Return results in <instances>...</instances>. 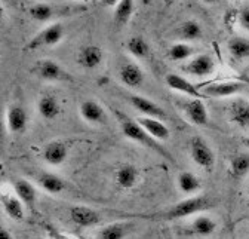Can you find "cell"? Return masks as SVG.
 <instances>
[{
  "label": "cell",
  "mask_w": 249,
  "mask_h": 239,
  "mask_svg": "<svg viewBox=\"0 0 249 239\" xmlns=\"http://www.w3.org/2000/svg\"><path fill=\"white\" fill-rule=\"evenodd\" d=\"M215 203H216V201L212 199L209 195H196V196L182 199V201L171 205L169 208H165V210L148 213V214H137L135 217H141V219L150 220V221H175L179 219L203 214L205 211L213 208Z\"/></svg>",
  "instance_id": "obj_1"
},
{
  "label": "cell",
  "mask_w": 249,
  "mask_h": 239,
  "mask_svg": "<svg viewBox=\"0 0 249 239\" xmlns=\"http://www.w3.org/2000/svg\"><path fill=\"white\" fill-rule=\"evenodd\" d=\"M111 111H113V114L116 117V121L119 122L122 134L126 137L128 140L150 148L151 152L158 153L159 156H162L163 159L169 161L171 164H175V159H174V156L171 155V152L168 150V148L163 147L158 140H154L153 137H150L145 132V129L138 124L137 119H132L126 113H123V111H120V110H117L114 107H111Z\"/></svg>",
  "instance_id": "obj_2"
},
{
  "label": "cell",
  "mask_w": 249,
  "mask_h": 239,
  "mask_svg": "<svg viewBox=\"0 0 249 239\" xmlns=\"http://www.w3.org/2000/svg\"><path fill=\"white\" fill-rule=\"evenodd\" d=\"M64 27L61 24H51L48 27H45L43 30L37 35H35L31 37L27 45H25V51L27 52H35V51H39V49H43V48H51V46H55L58 45L62 39H64Z\"/></svg>",
  "instance_id": "obj_3"
},
{
  "label": "cell",
  "mask_w": 249,
  "mask_h": 239,
  "mask_svg": "<svg viewBox=\"0 0 249 239\" xmlns=\"http://www.w3.org/2000/svg\"><path fill=\"white\" fill-rule=\"evenodd\" d=\"M85 6H55L48 3H36L28 8V14L35 21L39 22H48L56 17H69L77 12L85 11Z\"/></svg>",
  "instance_id": "obj_4"
},
{
  "label": "cell",
  "mask_w": 249,
  "mask_h": 239,
  "mask_svg": "<svg viewBox=\"0 0 249 239\" xmlns=\"http://www.w3.org/2000/svg\"><path fill=\"white\" fill-rule=\"evenodd\" d=\"M33 73L46 82H73V76L56 61L49 58L39 59L33 67Z\"/></svg>",
  "instance_id": "obj_5"
},
{
  "label": "cell",
  "mask_w": 249,
  "mask_h": 239,
  "mask_svg": "<svg viewBox=\"0 0 249 239\" xmlns=\"http://www.w3.org/2000/svg\"><path fill=\"white\" fill-rule=\"evenodd\" d=\"M190 148V156L193 162L200 166L205 171H212L215 166V152L212 150V147L208 144V141L199 135L193 137L189 144Z\"/></svg>",
  "instance_id": "obj_6"
},
{
  "label": "cell",
  "mask_w": 249,
  "mask_h": 239,
  "mask_svg": "<svg viewBox=\"0 0 249 239\" xmlns=\"http://www.w3.org/2000/svg\"><path fill=\"white\" fill-rule=\"evenodd\" d=\"M248 88L245 82L240 80H226V82H218L211 83L202 89V92L206 98H229L233 95H237L243 92Z\"/></svg>",
  "instance_id": "obj_7"
},
{
  "label": "cell",
  "mask_w": 249,
  "mask_h": 239,
  "mask_svg": "<svg viewBox=\"0 0 249 239\" xmlns=\"http://www.w3.org/2000/svg\"><path fill=\"white\" fill-rule=\"evenodd\" d=\"M181 110L192 124L197 127H211V117L203 100L193 98L189 101H184L181 103Z\"/></svg>",
  "instance_id": "obj_8"
},
{
  "label": "cell",
  "mask_w": 249,
  "mask_h": 239,
  "mask_svg": "<svg viewBox=\"0 0 249 239\" xmlns=\"http://www.w3.org/2000/svg\"><path fill=\"white\" fill-rule=\"evenodd\" d=\"M126 100L129 101V104L135 110H138L145 117H154V119H160V121H163V119L168 117L166 111L158 103L151 101L147 97H142V95H138V94H128Z\"/></svg>",
  "instance_id": "obj_9"
},
{
  "label": "cell",
  "mask_w": 249,
  "mask_h": 239,
  "mask_svg": "<svg viewBox=\"0 0 249 239\" xmlns=\"http://www.w3.org/2000/svg\"><path fill=\"white\" fill-rule=\"evenodd\" d=\"M182 70L196 77H205L215 72V61L209 54H200L189 59Z\"/></svg>",
  "instance_id": "obj_10"
},
{
  "label": "cell",
  "mask_w": 249,
  "mask_h": 239,
  "mask_svg": "<svg viewBox=\"0 0 249 239\" xmlns=\"http://www.w3.org/2000/svg\"><path fill=\"white\" fill-rule=\"evenodd\" d=\"M70 219L79 227H93L101 223L103 217L98 211L86 205H74L70 208Z\"/></svg>",
  "instance_id": "obj_11"
},
{
  "label": "cell",
  "mask_w": 249,
  "mask_h": 239,
  "mask_svg": "<svg viewBox=\"0 0 249 239\" xmlns=\"http://www.w3.org/2000/svg\"><path fill=\"white\" fill-rule=\"evenodd\" d=\"M42 158L48 165L59 166L69 158V146L61 140H52L43 147Z\"/></svg>",
  "instance_id": "obj_12"
},
{
  "label": "cell",
  "mask_w": 249,
  "mask_h": 239,
  "mask_svg": "<svg viewBox=\"0 0 249 239\" xmlns=\"http://www.w3.org/2000/svg\"><path fill=\"white\" fill-rule=\"evenodd\" d=\"M141 178V172L135 165L123 164L114 172V183L122 190H131L134 189Z\"/></svg>",
  "instance_id": "obj_13"
},
{
  "label": "cell",
  "mask_w": 249,
  "mask_h": 239,
  "mask_svg": "<svg viewBox=\"0 0 249 239\" xmlns=\"http://www.w3.org/2000/svg\"><path fill=\"white\" fill-rule=\"evenodd\" d=\"M76 61L82 69L93 70L103 64L104 51H103V48H100L97 45H86L79 51V54L76 56Z\"/></svg>",
  "instance_id": "obj_14"
},
{
  "label": "cell",
  "mask_w": 249,
  "mask_h": 239,
  "mask_svg": "<svg viewBox=\"0 0 249 239\" xmlns=\"http://www.w3.org/2000/svg\"><path fill=\"white\" fill-rule=\"evenodd\" d=\"M166 85L174 89L177 92H181L184 95H189L190 98H199V100H203L206 98L202 92V89H199L196 85H193L189 79H185L179 74H175V73H171L166 76L165 79Z\"/></svg>",
  "instance_id": "obj_15"
},
{
  "label": "cell",
  "mask_w": 249,
  "mask_h": 239,
  "mask_svg": "<svg viewBox=\"0 0 249 239\" xmlns=\"http://www.w3.org/2000/svg\"><path fill=\"white\" fill-rule=\"evenodd\" d=\"M135 221L131 220L114 221L100 229L98 239H126L135 230Z\"/></svg>",
  "instance_id": "obj_16"
},
{
  "label": "cell",
  "mask_w": 249,
  "mask_h": 239,
  "mask_svg": "<svg viewBox=\"0 0 249 239\" xmlns=\"http://www.w3.org/2000/svg\"><path fill=\"white\" fill-rule=\"evenodd\" d=\"M14 193L21 199V202L28 208L30 211L36 210V202H37V192L36 187L31 184L25 178H14L12 182Z\"/></svg>",
  "instance_id": "obj_17"
},
{
  "label": "cell",
  "mask_w": 249,
  "mask_h": 239,
  "mask_svg": "<svg viewBox=\"0 0 249 239\" xmlns=\"http://www.w3.org/2000/svg\"><path fill=\"white\" fill-rule=\"evenodd\" d=\"M6 125L11 134H22L28 125L27 110L19 104H12L6 111Z\"/></svg>",
  "instance_id": "obj_18"
},
{
  "label": "cell",
  "mask_w": 249,
  "mask_h": 239,
  "mask_svg": "<svg viewBox=\"0 0 249 239\" xmlns=\"http://www.w3.org/2000/svg\"><path fill=\"white\" fill-rule=\"evenodd\" d=\"M119 77H120V82L129 89L141 88L145 80L144 72L137 63H124L119 69Z\"/></svg>",
  "instance_id": "obj_19"
},
{
  "label": "cell",
  "mask_w": 249,
  "mask_h": 239,
  "mask_svg": "<svg viewBox=\"0 0 249 239\" xmlns=\"http://www.w3.org/2000/svg\"><path fill=\"white\" fill-rule=\"evenodd\" d=\"M80 116L83 121L90 125H104L107 121V114L104 107L95 100H86L79 107Z\"/></svg>",
  "instance_id": "obj_20"
},
{
  "label": "cell",
  "mask_w": 249,
  "mask_h": 239,
  "mask_svg": "<svg viewBox=\"0 0 249 239\" xmlns=\"http://www.w3.org/2000/svg\"><path fill=\"white\" fill-rule=\"evenodd\" d=\"M138 124L145 129V132L153 137L154 140L158 141H166L171 138V131L169 128L163 124V121L160 119H154V117H145V116H141L137 119Z\"/></svg>",
  "instance_id": "obj_21"
},
{
  "label": "cell",
  "mask_w": 249,
  "mask_h": 239,
  "mask_svg": "<svg viewBox=\"0 0 249 239\" xmlns=\"http://www.w3.org/2000/svg\"><path fill=\"white\" fill-rule=\"evenodd\" d=\"M230 122L240 129H249V101L243 98L234 100L229 107Z\"/></svg>",
  "instance_id": "obj_22"
},
{
  "label": "cell",
  "mask_w": 249,
  "mask_h": 239,
  "mask_svg": "<svg viewBox=\"0 0 249 239\" xmlns=\"http://www.w3.org/2000/svg\"><path fill=\"white\" fill-rule=\"evenodd\" d=\"M36 183L48 193L51 195H58V193H62L66 189H67V183L64 178H61L59 175L56 174H52V172H39L37 177H36Z\"/></svg>",
  "instance_id": "obj_23"
},
{
  "label": "cell",
  "mask_w": 249,
  "mask_h": 239,
  "mask_svg": "<svg viewBox=\"0 0 249 239\" xmlns=\"http://www.w3.org/2000/svg\"><path fill=\"white\" fill-rule=\"evenodd\" d=\"M2 206L5 214L14 220V221H22L24 220V203L21 202V199L15 195V193H8L3 192L2 193Z\"/></svg>",
  "instance_id": "obj_24"
},
{
  "label": "cell",
  "mask_w": 249,
  "mask_h": 239,
  "mask_svg": "<svg viewBox=\"0 0 249 239\" xmlns=\"http://www.w3.org/2000/svg\"><path fill=\"white\" fill-rule=\"evenodd\" d=\"M218 224L213 219L206 214H199L189 226V235L197 238H208L215 233Z\"/></svg>",
  "instance_id": "obj_25"
},
{
  "label": "cell",
  "mask_w": 249,
  "mask_h": 239,
  "mask_svg": "<svg viewBox=\"0 0 249 239\" xmlns=\"http://www.w3.org/2000/svg\"><path fill=\"white\" fill-rule=\"evenodd\" d=\"M37 111L43 119H46V121H53L61 113V104L55 95L45 94L40 97L37 103Z\"/></svg>",
  "instance_id": "obj_26"
},
{
  "label": "cell",
  "mask_w": 249,
  "mask_h": 239,
  "mask_svg": "<svg viewBox=\"0 0 249 239\" xmlns=\"http://www.w3.org/2000/svg\"><path fill=\"white\" fill-rule=\"evenodd\" d=\"M134 9H135L134 2H131V0H120L117 6L114 8V14H113V25L116 30H122L124 25H128L134 14Z\"/></svg>",
  "instance_id": "obj_27"
},
{
  "label": "cell",
  "mask_w": 249,
  "mask_h": 239,
  "mask_svg": "<svg viewBox=\"0 0 249 239\" xmlns=\"http://www.w3.org/2000/svg\"><path fill=\"white\" fill-rule=\"evenodd\" d=\"M177 33H178V37L182 39L185 43L187 42L200 40L202 36H203L202 25L197 21H195V19H189V21H184L182 24H179Z\"/></svg>",
  "instance_id": "obj_28"
},
{
  "label": "cell",
  "mask_w": 249,
  "mask_h": 239,
  "mask_svg": "<svg viewBox=\"0 0 249 239\" xmlns=\"http://www.w3.org/2000/svg\"><path fill=\"white\" fill-rule=\"evenodd\" d=\"M177 182H178V189L184 193V195H190L193 196L195 193H197L200 190V182H199V178L190 172V171H181L178 174V178H177Z\"/></svg>",
  "instance_id": "obj_29"
},
{
  "label": "cell",
  "mask_w": 249,
  "mask_h": 239,
  "mask_svg": "<svg viewBox=\"0 0 249 239\" xmlns=\"http://www.w3.org/2000/svg\"><path fill=\"white\" fill-rule=\"evenodd\" d=\"M249 172V155L239 153L230 159L229 164V174L234 180H240Z\"/></svg>",
  "instance_id": "obj_30"
},
{
  "label": "cell",
  "mask_w": 249,
  "mask_h": 239,
  "mask_svg": "<svg viewBox=\"0 0 249 239\" xmlns=\"http://www.w3.org/2000/svg\"><path fill=\"white\" fill-rule=\"evenodd\" d=\"M126 51L137 59H147L150 56V45L142 36H132L126 42Z\"/></svg>",
  "instance_id": "obj_31"
},
{
  "label": "cell",
  "mask_w": 249,
  "mask_h": 239,
  "mask_svg": "<svg viewBox=\"0 0 249 239\" xmlns=\"http://www.w3.org/2000/svg\"><path fill=\"white\" fill-rule=\"evenodd\" d=\"M227 49L234 59H240V61L248 59L249 58V39L242 37V36H234L229 40Z\"/></svg>",
  "instance_id": "obj_32"
},
{
  "label": "cell",
  "mask_w": 249,
  "mask_h": 239,
  "mask_svg": "<svg viewBox=\"0 0 249 239\" xmlns=\"http://www.w3.org/2000/svg\"><path fill=\"white\" fill-rule=\"evenodd\" d=\"M195 48L190 43L185 42H178L174 43L172 46H169L168 49V58L171 61H185V59H192V56L195 55Z\"/></svg>",
  "instance_id": "obj_33"
},
{
  "label": "cell",
  "mask_w": 249,
  "mask_h": 239,
  "mask_svg": "<svg viewBox=\"0 0 249 239\" xmlns=\"http://www.w3.org/2000/svg\"><path fill=\"white\" fill-rule=\"evenodd\" d=\"M237 22L239 25L246 30V32H249V6H245L239 11L237 14Z\"/></svg>",
  "instance_id": "obj_34"
},
{
  "label": "cell",
  "mask_w": 249,
  "mask_h": 239,
  "mask_svg": "<svg viewBox=\"0 0 249 239\" xmlns=\"http://www.w3.org/2000/svg\"><path fill=\"white\" fill-rule=\"evenodd\" d=\"M46 229H48V232H49L51 239H74V238H71V236H69V235H64V233L58 232V230H56L55 227H52V226H46Z\"/></svg>",
  "instance_id": "obj_35"
},
{
  "label": "cell",
  "mask_w": 249,
  "mask_h": 239,
  "mask_svg": "<svg viewBox=\"0 0 249 239\" xmlns=\"http://www.w3.org/2000/svg\"><path fill=\"white\" fill-rule=\"evenodd\" d=\"M0 239H14V238H12V233L6 227H2L0 229Z\"/></svg>",
  "instance_id": "obj_36"
},
{
  "label": "cell",
  "mask_w": 249,
  "mask_h": 239,
  "mask_svg": "<svg viewBox=\"0 0 249 239\" xmlns=\"http://www.w3.org/2000/svg\"><path fill=\"white\" fill-rule=\"evenodd\" d=\"M242 141H243V144H245V146H248V147H249V137H245Z\"/></svg>",
  "instance_id": "obj_37"
}]
</instances>
